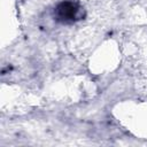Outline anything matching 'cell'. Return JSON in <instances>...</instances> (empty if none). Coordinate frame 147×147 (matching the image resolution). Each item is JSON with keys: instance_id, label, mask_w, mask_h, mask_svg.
Segmentation results:
<instances>
[{"instance_id": "obj_1", "label": "cell", "mask_w": 147, "mask_h": 147, "mask_svg": "<svg viewBox=\"0 0 147 147\" xmlns=\"http://www.w3.org/2000/svg\"><path fill=\"white\" fill-rule=\"evenodd\" d=\"M79 10H80V8L77 3H75L72 1H63L55 9L56 20L62 23L75 22L76 20H78Z\"/></svg>"}]
</instances>
